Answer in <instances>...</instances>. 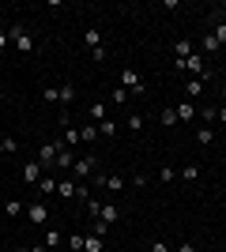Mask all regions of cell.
Segmentation results:
<instances>
[{"label":"cell","mask_w":226,"mask_h":252,"mask_svg":"<svg viewBox=\"0 0 226 252\" xmlns=\"http://www.w3.org/2000/svg\"><path fill=\"white\" fill-rule=\"evenodd\" d=\"M61 151H65V143H61V139H45L42 147H38V162H42V166H53Z\"/></svg>","instance_id":"obj_1"},{"label":"cell","mask_w":226,"mask_h":252,"mask_svg":"<svg viewBox=\"0 0 226 252\" xmlns=\"http://www.w3.org/2000/svg\"><path fill=\"white\" fill-rule=\"evenodd\" d=\"M95 166H98V158H95V155H87V158H79V162H75V166H72V177L79 181V185H83L87 177H95Z\"/></svg>","instance_id":"obj_2"},{"label":"cell","mask_w":226,"mask_h":252,"mask_svg":"<svg viewBox=\"0 0 226 252\" xmlns=\"http://www.w3.org/2000/svg\"><path fill=\"white\" fill-rule=\"evenodd\" d=\"M8 38H11V45H15V49L23 53V57H27V53H34V38L27 31H23V27H15V31H8Z\"/></svg>","instance_id":"obj_3"},{"label":"cell","mask_w":226,"mask_h":252,"mask_svg":"<svg viewBox=\"0 0 226 252\" xmlns=\"http://www.w3.org/2000/svg\"><path fill=\"white\" fill-rule=\"evenodd\" d=\"M23 215H27V219H31V222H34V226H45V222H49V207H45V203H42V200H34V203H31V207L23 211Z\"/></svg>","instance_id":"obj_4"},{"label":"cell","mask_w":226,"mask_h":252,"mask_svg":"<svg viewBox=\"0 0 226 252\" xmlns=\"http://www.w3.org/2000/svg\"><path fill=\"white\" fill-rule=\"evenodd\" d=\"M121 87H125V91H136V94H143V79H140V72H136V68H125V72H121Z\"/></svg>","instance_id":"obj_5"},{"label":"cell","mask_w":226,"mask_h":252,"mask_svg":"<svg viewBox=\"0 0 226 252\" xmlns=\"http://www.w3.org/2000/svg\"><path fill=\"white\" fill-rule=\"evenodd\" d=\"M42 169H45L42 162H27V166H23V185H34V189H38V181L45 177Z\"/></svg>","instance_id":"obj_6"},{"label":"cell","mask_w":226,"mask_h":252,"mask_svg":"<svg viewBox=\"0 0 226 252\" xmlns=\"http://www.w3.org/2000/svg\"><path fill=\"white\" fill-rule=\"evenodd\" d=\"M57 196H61V200H75V196H79V181H75V177L57 181Z\"/></svg>","instance_id":"obj_7"},{"label":"cell","mask_w":226,"mask_h":252,"mask_svg":"<svg viewBox=\"0 0 226 252\" xmlns=\"http://www.w3.org/2000/svg\"><path fill=\"white\" fill-rule=\"evenodd\" d=\"M196 102H177V125H189V121H196Z\"/></svg>","instance_id":"obj_8"},{"label":"cell","mask_w":226,"mask_h":252,"mask_svg":"<svg viewBox=\"0 0 226 252\" xmlns=\"http://www.w3.org/2000/svg\"><path fill=\"white\" fill-rule=\"evenodd\" d=\"M83 45L87 49H102V31H98V27H87L83 31Z\"/></svg>","instance_id":"obj_9"},{"label":"cell","mask_w":226,"mask_h":252,"mask_svg":"<svg viewBox=\"0 0 226 252\" xmlns=\"http://www.w3.org/2000/svg\"><path fill=\"white\" fill-rule=\"evenodd\" d=\"M204 79H189V83H185V98H189V102H193V98H200V94H204Z\"/></svg>","instance_id":"obj_10"},{"label":"cell","mask_w":226,"mask_h":252,"mask_svg":"<svg viewBox=\"0 0 226 252\" xmlns=\"http://www.w3.org/2000/svg\"><path fill=\"white\" fill-rule=\"evenodd\" d=\"M61 143H65L68 151H75V147H79V128L68 125V128H65V136H61Z\"/></svg>","instance_id":"obj_11"},{"label":"cell","mask_w":226,"mask_h":252,"mask_svg":"<svg viewBox=\"0 0 226 252\" xmlns=\"http://www.w3.org/2000/svg\"><path fill=\"white\" fill-rule=\"evenodd\" d=\"M193 42H173V61H185V57H193Z\"/></svg>","instance_id":"obj_12"},{"label":"cell","mask_w":226,"mask_h":252,"mask_svg":"<svg viewBox=\"0 0 226 252\" xmlns=\"http://www.w3.org/2000/svg\"><path fill=\"white\" fill-rule=\"evenodd\" d=\"M53 166H61V169H72L75 166V151H61V155H57V162H53Z\"/></svg>","instance_id":"obj_13"},{"label":"cell","mask_w":226,"mask_h":252,"mask_svg":"<svg viewBox=\"0 0 226 252\" xmlns=\"http://www.w3.org/2000/svg\"><path fill=\"white\" fill-rule=\"evenodd\" d=\"M98 219H102V222L109 226V222H117V219H121V211L113 207V203H102V215H98Z\"/></svg>","instance_id":"obj_14"},{"label":"cell","mask_w":226,"mask_h":252,"mask_svg":"<svg viewBox=\"0 0 226 252\" xmlns=\"http://www.w3.org/2000/svg\"><path fill=\"white\" fill-rule=\"evenodd\" d=\"M98 139V125H83L79 128V143H95Z\"/></svg>","instance_id":"obj_15"},{"label":"cell","mask_w":226,"mask_h":252,"mask_svg":"<svg viewBox=\"0 0 226 252\" xmlns=\"http://www.w3.org/2000/svg\"><path fill=\"white\" fill-rule=\"evenodd\" d=\"M83 252H102V237H98V233H87L83 237Z\"/></svg>","instance_id":"obj_16"},{"label":"cell","mask_w":226,"mask_h":252,"mask_svg":"<svg viewBox=\"0 0 226 252\" xmlns=\"http://www.w3.org/2000/svg\"><path fill=\"white\" fill-rule=\"evenodd\" d=\"M211 139H215V132H211L207 125H200V128H196V143H200V147H207Z\"/></svg>","instance_id":"obj_17"},{"label":"cell","mask_w":226,"mask_h":252,"mask_svg":"<svg viewBox=\"0 0 226 252\" xmlns=\"http://www.w3.org/2000/svg\"><path fill=\"white\" fill-rule=\"evenodd\" d=\"M125 185H129V181L121 177V173H109V177H106V189H109V192H121Z\"/></svg>","instance_id":"obj_18"},{"label":"cell","mask_w":226,"mask_h":252,"mask_svg":"<svg viewBox=\"0 0 226 252\" xmlns=\"http://www.w3.org/2000/svg\"><path fill=\"white\" fill-rule=\"evenodd\" d=\"M91 121H95V125L106 121V105H102V102H91Z\"/></svg>","instance_id":"obj_19"},{"label":"cell","mask_w":226,"mask_h":252,"mask_svg":"<svg viewBox=\"0 0 226 252\" xmlns=\"http://www.w3.org/2000/svg\"><path fill=\"white\" fill-rule=\"evenodd\" d=\"M45 249H61V233H57V226H53V230H45Z\"/></svg>","instance_id":"obj_20"},{"label":"cell","mask_w":226,"mask_h":252,"mask_svg":"<svg viewBox=\"0 0 226 252\" xmlns=\"http://www.w3.org/2000/svg\"><path fill=\"white\" fill-rule=\"evenodd\" d=\"M4 215H8V219H19V215H23V203L19 200H8V203H4Z\"/></svg>","instance_id":"obj_21"},{"label":"cell","mask_w":226,"mask_h":252,"mask_svg":"<svg viewBox=\"0 0 226 252\" xmlns=\"http://www.w3.org/2000/svg\"><path fill=\"white\" fill-rule=\"evenodd\" d=\"M159 121H162L166 128H170V125H177V109H173V105H170V109H162V113H159Z\"/></svg>","instance_id":"obj_22"},{"label":"cell","mask_w":226,"mask_h":252,"mask_svg":"<svg viewBox=\"0 0 226 252\" xmlns=\"http://www.w3.org/2000/svg\"><path fill=\"white\" fill-rule=\"evenodd\" d=\"M125 125H129V132H143V117H140V113H129V121H125Z\"/></svg>","instance_id":"obj_23"},{"label":"cell","mask_w":226,"mask_h":252,"mask_svg":"<svg viewBox=\"0 0 226 252\" xmlns=\"http://www.w3.org/2000/svg\"><path fill=\"white\" fill-rule=\"evenodd\" d=\"M223 45H219V38L215 34H204V53H219Z\"/></svg>","instance_id":"obj_24"},{"label":"cell","mask_w":226,"mask_h":252,"mask_svg":"<svg viewBox=\"0 0 226 252\" xmlns=\"http://www.w3.org/2000/svg\"><path fill=\"white\" fill-rule=\"evenodd\" d=\"M61 102H65V105H72V102H75V87H72V83L61 87Z\"/></svg>","instance_id":"obj_25"},{"label":"cell","mask_w":226,"mask_h":252,"mask_svg":"<svg viewBox=\"0 0 226 252\" xmlns=\"http://www.w3.org/2000/svg\"><path fill=\"white\" fill-rule=\"evenodd\" d=\"M113 132H117V125H113V121H109V117H106V121L98 125V136H113Z\"/></svg>","instance_id":"obj_26"},{"label":"cell","mask_w":226,"mask_h":252,"mask_svg":"<svg viewBox=\"0 0 226 252\" xmlns=\"http://www.w3.org/2000/svg\"><path fill=\"white\" fill-rule=\"evenodd\" d=\"M42 98H45V102H61V87H45Z\"/></svg>","instance_id":"obj_27"},{"label":"cell","mask_w":226,"mask_h":252,"mask_svg":"<svg viewBox=\"0 0 226 252\" xmlns=\"http://www.w3.org/2000/svg\"><path fill=\"white\" fill-rule=\"evenodd\" d=\"M68 249H72V252H83V233H72V237H68Z\"/></svg>","instance_id":"obj_28"},{"label":"cell","mask_w":226,"mask_h":252,"mask_svg":"<svg viewBox=\"0 0 226 252\" xmlns=\"http://www.w3.org/2000/svg\"><path fill=\"white\" fill-rule=\"evenodd\" d=\"M38 192H57V181L53 177H42V181H38Z\"/></svg>","instance_id":"obj_29"},{"label":"cell","mask_w":226,"mask_h":252,"mask_svg":"<svg viewBox=\"0 0 226 252\" xmlns=\"http://www.w3.org/2000/svg\"><path fill=\"white\" fill-rule=\"evenodd\" d=\"M129 102V91H125V87H117V91H113V105H125Z\"/></svg>","instance_id":"obj_30"},{"label":"cell","mask_w":226,"mask_h":252,"mask_svg":"<svg viewBox=\"0 0 226 252\" xmlns=\"http://www.w3.org/2000/svg\"><path fill=\"white\" fill-rule=\"evenodd\" d=\"M87 211H91V219H98V215H102V203L91 196V200H87Z\"/></svg>","instance_id":"obj_31"},{"label":"cell","mask_w":226,"mask_h":252,"mask_svg":"<svg viewBox=\"0 0 226 252\" xmlns=\"http://www.w3.org/2000/svg\"><path fill=\"white\" fill-rule=\"evenodd\" d=\"M215 113H219V105H204V125H211V121H215Z\"/></svg>","instance_id":"obj_32"},{"label":"cell","mask_w":226,"mask_h":252,"mask_svg":"<svg viewBox=\"0 0 226 252\" xmlns=\"http://www.w3.org/2000/svg\"><path fill=\"white\" fill-rule=\"evenodd\" d=\"M181 177H185V181H196V177H200V169H196V166H185Z\"/></svg>","instance_id":"obj_33"},{"label":"cell","mask_w":226,"mask_h":252,"mask_svg":"<svg viewBox=\"0 0 226 252\" xmlns=\"http://www.w3.org/2000/svg\"><path fill=\"white\" fill-rule=\"evenodd\" d=\"M159 181H162V185H170V181H173V169L162 166V169H159Z\"/></svg>","instance_id":"obj_34"},{"label":"cell","mask_w":226,"mask_h":252,"mask_svg":"<svg viewBox=\"0 0 226 252\" xmlns=\"http://www.w3.org/2000/svg\"><path fill=\"white\" fill-rule=\"evenodd\" d=\"M215 38H219V45H226V23H219V27H215Z\"/></svg>","instance_id":"obj_35"},{"label":"cell","mask_w":226,"mask_h":252,"mask_svg":"<svg viewBox=\"0 0 226 252\" xmlns=\"http://www.w3.org/2000/svg\"><path fill=\"white\" fill-rule=\"evenodd\" d=\"M151 252H170V245H166V241H155V245H151Z\"/></svg>","instance_id":"obj_36"},{"label":"cell","mask_w":226,"mask_h":252,"mask_svg":"<svg viewBox=\"0 0 226 252\" xmlns=\"http://www.w3.org/2000/svg\"><path fill=\"white\" fill-rule=\"evenodd\" d=\"M177 252H196V245L193 241H181V245H177Z\"/></svg>","instance_id":"obj_37"},{"label":"cell","mask_w":226,"mask_h":252,"mask_svg":"<svg viewBox=\"0 0 226 252\" xmlns=\"http://www.w3.org/2000/svg\"><path fill=\"white\" fill-rule=\"evenodd\" d=\"M11 45V38H8V31H0V49H8Z\"/></svg>","instance_id":"obj_38"},{"label":"cell","mask_w":226,"mask_h":252,"mask_svg":"<svg viewBox=\"0 0 226 252\" xmlns=\"http://www.w3.org/2000/svg\"><path fill=\"white\" fill-rule=\"evenodd\" d=\"M215 121H219V125H226V105H219V113H215Z\"/></svg>","instance_id":"obj_39"},{"label":"cell","mask_w":226,"mask_h":252,"mask_svg":"<svg viewBox=\"0 0 226 252\" xmlns=\"http://www.w3.org/2000/svg\"><path fill=\"white\" fill-rule=\"evenodd\" d=\"M4 158H8V151H4V139H0V162H4Z\"/></svg>","instance_id":"obj_40"},{"label":"cell","mask_w":226,"mask_h":252,"mask_svg":"<svg viewBox=\"0 0 226 252\" xmlns=\"http://www.w3.org/2000/svg\"><path fill=\"white\" fill-rule=\"evenodd\" d=\"M219 98H223V102H226V83H223V87H219Z\"/></svg>","instance_id":"obj_41"},{"label":"cell","mask_w":226,"mask_h":252,"mask_svg":"<svg viewBox=\"0 0 226 252\" xmlns=\"http://www.w3.org/2000/svg\"><path fill=\"white\" fill-rule=\"evenodd\" d=\"M219 11H223V15H226V0H223V8H219Z\"/></svg>","instance_id":"obj_42"},{"label":"cell","mask_w":226,"mask_h":252,"mask_svg":"<svg viewBox=\"0 0 226 252\" xmlns=\"http://www.w3.org/2000/svg\"><path fill=\"white\" fill-rule=\"evenodd\" d=\"M223 83H226V64H223Z\"/></svg>","instance_id":"obj_43"},{"label":"cell","mask_w":226,"mask_h":252,"mask_svg":"<svg viewBox=\"0 0 226 252\" xmlns=\"http://www.w3.org/2000/svg\"><path fill=\"white\" fill-rule=\"evenodd\" d=\"M15 252H31V249H15Z\"/></svg>","instance_id":"obj_44"},{"label":"cell","mask_w":226,"mask_h":252,"mask_svg":"<svg viewBox=\"0 0 226 252\" xmlns=\"http://www.w3.org/2000/svg\"><path fill=\"white\" fill-rule=\"evenodd\" d=\"M0 98H4V91H0Z\"/></svg>","instance_id":"obj_45"}]
</instances>
